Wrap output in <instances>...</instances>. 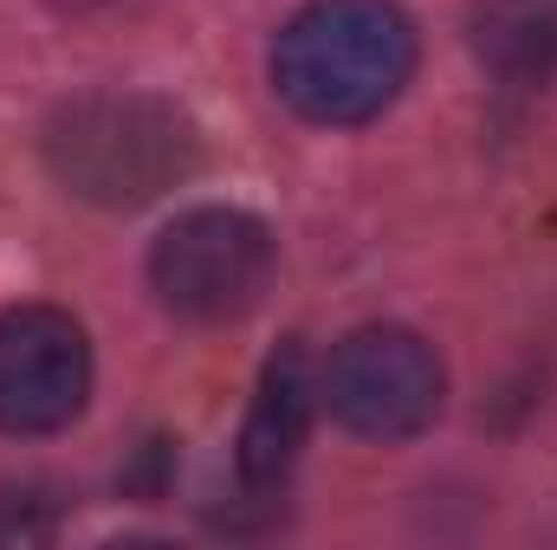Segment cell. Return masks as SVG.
<instances>
[{
	"label": "cell",
	"instance_id": "cell-1",
	"mask_svg": "<svg viewBox=\"0 0 557 550\" xmlns=\"http://www.w3.org/2000/svg\"><path fill=\"white\" fill-rule=\"evenodd\" d=\"M416 72V20L396 0H311L273 39V91L305 124H370Z\"/></svg>",
	"mask_w": 557,
	"mask_h": 550
},
{
	"label": "cell",
	"instance_id": "cell-2",
	"mask_svg": "<svg viewBox=\"0 0 557 550\" xmlns=\"http://www.w3.org/2000/svg\"><path fill=\"white\" fill-rule=\"evenodd\" d=\"M46 162L91 208H149L195 175L201 137L169 98L98 91L52 117Z\"/></svg>",
	"mask_w": 557,
	"mask_h": 550
},
{
	"label": "cell",
	"instance_id": "cell-3",
	"mask_svg": "<svg viewBox=\"0 0 557 550\" xmlns=\"http://www.w3.org/2000/svg\"><path fill=\"white\" fill-rule=\"evenodd\" d=\"M273 266V227L247 208H188L149 247L156 304L182 324H240L267 298Z\"/></svg>",
	"mask_w": 557,
	"mask_h": 550
},
{
	"label": "cell",
	"instance_id": "cell-4",
	"mask_svg": "<svg viewBox=\"0 0 557 550\" xmlns=\"http://www.w3.org/2000/svg\"><path fill=\"white\" fill-rule=\"evenodd\" d=\"M318 402L363 440H409L441 414V357L403 324L350 330L318 376Z\"/></svg>",
	"mask_w": 557,
	"mask_h": 550
},
{
	"label": "cell",
	"instance_id": "cell-5",
	"mask_svg": "<svg viewBox=\"0 0 557 550\" xmlns=\"http://www.w3.org/2000/svg\"><path fill=\"white\" fill-rule=\"evenodd\" d=\"M91 396V343L52 304L0 311V434H59Z\"/></svg>",
	"mask_w": 557,
	"mask_h": 550
},
{
	"label": "cell",
	"instance_id": "cell-6",
	"mask_svg": "<svg viewBox=\"0 0 557 550\" xmlns=\"http://www.w3.org/2000/svg\"><path fill=\"white\" fill-rule=\"evenodd\" d=\"M311 402H318V383L305 370V350L285 343L267 376H260V396L247 409V427H240V479L247 486H278L285 466L298 460V440L311 427Z\"/></svg>",
	"mask_w": 557,
	"mask_h": 550
},
{
	"label": "cell",
	"instance_id": "cell-7",
	"mask_svg": "<svg viewBox=\"0 0 557 550\" xmlns=\"http://www.w3.org/2000/svg\"><path fill=\"white\" fill-rule=\"evenodd\" d=\"M473 52L506 85L557 78V0H480L473 7Z\"/></svg>",
	"mask_w": 557,
	"mask_h": 550
},
{
	"label": "cell",
	"instance_id": "cell-8",
	"mask_svg": "<svg viewBox=\"0 0 557 550\" xmlns=\"http://www.w3.org/2000/svg\"><path fill=\"white\" fill-rule=\"evenodd\" d=\"M59 7H98V0H59Z\"/></svg>",
	"mask_w": 557,
	"mask_h": 550
}]
</instances>
